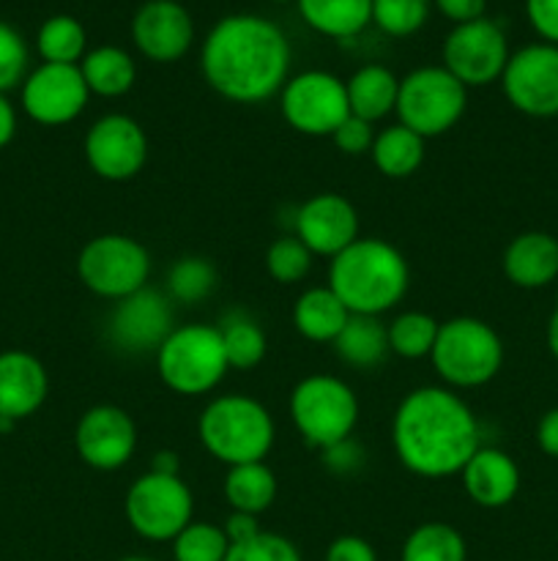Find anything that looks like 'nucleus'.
Returning a JSON list of instances; mask_svg holds the SVG:
<instances>
[{"label":"nucleus","mask_w":558,"mask_h":561,"mask_svg":"<svg viewBox=\"0 0 558 561\" xmlns=\"http://www.w3.org/2000/svg\"><path fill=\"white\" fill-rule=\"evenodd\" d=\"M36 49L44 64L80 66V60L88 53V33L77 16L55 14L38 27Z\"/></svg>","instance_id":"nucleus-30"},{"label":"nucleus","mask_w":558,"mask_h":561,"mask_svg":"<svg viewBox=\"0 0 558 561\" xmlns=\"http://www.w3.org/2000/svg\"><path fill=\"white\" fill-rule=\"evenodd\" d=\"M468 548H465L463 535L454 526L430 520L421 524L405 537L399 561H465Z\"/></svg>","instance_id":"nucleus-31"},{"label":"nucleus","mask_w":558,"mask_h":561,"mask_svg":"<svg viewBox=\"0 0 558 561\" xmlns=\"http://www.w3.org/2000/svg\"><path fill=\"white\" fill-rule=\"evenodd\" d=\"M77 274L91 294L120 301L148 285L151 255L131 236L104 233L82 247L77 257Z\"/></svg>","instance_id":"nucleus-9"},{"label":"nucleus","mask_w":558,"mask_h":561,"mask_svg":"<svg viewBox=\"0 0 558 561\" xmlns=\"http://www.w3.org/2000/svg\"><path fill=\"white\" fill-rule=\"evenodd\" d=\"M197 433L219 463H260L274 447V420L266 405L246 394H222L202 409Z\"/></svg>","instance_id":"nucleus-4"},{"label":"nucleus","mask_w":558,"mask_h":561,"mask_svg":"<svg viewBox=\"0 0 558 561\" xmlns=\"http://www.w3.org/2000/svg\"><path fill=\"white\" fill-rule=\"evenodd\" d=\"M115 561H153V559H146V557H124V559H115Z\"/></svg>","instance_id":"nucleus-51"},{"label":"nucleus","mask_w":558,"mask_h":561,"mask_svg":"<svg viewBox=\"0 0 558 561\" xmlns=\"http://www.w3.org/2000/svg\"><path fill=\"white\" fill-rule=\"evenodd\" d=\"M503 274L523 290H539L558 277V239L545 230H525L503 250Z\"/></svg>","instance_id":"nucleus-22"},{"label":"nucleus","mask_w":558,"mask_h":561,"mask_svg":"<svg viewBox=\"0 0 558 561\" xmlns=\"http://www.w3.org/2000/svg\"><path fill=\"white\" fill-rule=\"evenodd\" d=\"M126 520L148 542H173L195 515V496L178 477L148 474L137 477L126 491Z\"/></svg>","instance_id":"nucleus-10"},{"label":"nucleus","mask_w":558,"mask_h":561,"mask_svg":"<svg viewBox=\"0 0 558 561\" xmlns=\"http://www.w3.org/2000/svg\"><path fill=\"white\" fill-rule=\"evenodd\" d=\"M173 307L162 290L142 288L115 301L109 316V340L126 354H156L159 345L173 332Z\"/></svg>","instance_id":"nucleus-17"},{"label":"nucleus","mask_w":558,"mask_h":561,"mask_svg":"<svg viewBox=\"0 0 558 561\" xmlns=\"http://www.w3.org/2000/svg\"><path fill=\"white\" fill-rule=\"evenodd\" d=\"M435 9L446 16L454 25H465V22H474L485 16L487 0H432Z\"/></svg>","instance_id":"nucleus-44"},{"label":"nucleus","mask_w":558,"mask_h":561,"mask_svg":"<svg viewBox=\"0 0 558 561\" xmlns=\"http://www.w3.org/2000/svg\"><path fill=\"white\" fill-rule=\"evenodd\" d=\"M345 91H348L350 115L375 124L397 107L399 80L386 66L367 64L359 71H353V77L345 82Z\"/></svg>","instance_id":"nucleus-24"},{"label":"nucleus","mask_w":558,"mask_h":561,"mask_svg":"<svg viewBox=\"0 0 558 561\" xmlns=\"http://www.w3.org/2000/svg\"><path fill=\"white\" fill-rule=\"evenodd\" d=\"M332 345L339 359L356 370H372L392 354L386 323L375 316H350Z\"/></svg>","instance_id":"nucleus-27"},{"label":"nucleus","mask_w":558,"mask_h":561,"mask_svg":"<svg viewBox=\"0 0 558 561\" xmlns=\"http://www.w3.org/2000/svg\"><path fill=\"white\" fill-rule=\"evenodd\" d=\"M392 442L399 463L416 477L443 480L463 471L479 444V422L457 392L419 387L397 405Z\"/></svg>","instance_id":"nucleus-2"},{"label":"nucleus","mask_w":558,"mask_h":561,"mask_svg":"<svg viewBox=\"0 0 558 561\" xmlns=\"http://www.w3.org/2000/svg\"><path fill=\"white\" fill-rule=\"evenodd\" d=\"M509 42L501 25L487 16L454 25L443 38V69L465 88H481L501 80L509 64Z\"/></svg>","instance_id":"nucleus-12"},{"label":"nucleus","mask_w":558,"mask_h":561,"mask_svg":"<svg viewBox=\"0 0 558 561\" xmlns=\"http://www.w3.org/2000/svg\"><path fill=\"white\" fill-rule=\"evenodd\" d=\"M151 471H156V474L178 477V474H181V460H178V455L170 453V449H162V453L153 455Z\"/></svg>","instance_id":"nucleus-48"},{"label":"nucleus","mask_w":558,"mask_h":561,"mask_svg":"<svg viewBox=\"0 0 558 561\" xmlns=\"http://www.w3.org/2000/svg\"><path fill=\"white\" fill-rule=\"evenodd\" d=\"M408 285V261L383 239H356L348 250L332 257L328 268V288L350 316L381 318L405 299Z\"/></svg>","instance_id":"nucleus-3"},{"label":"nucleus","mask_w":558,"mask_h":561,"mask_svg":"<svg viewBox=\"0 0 558 561\" xmlns=\"http://www.w3.org/2000/svg\"><path fill=\"white\" fill-rule=\"evenodd\" d=\"M82 80L93 96L118 99L135 88L137 66L135 58L124 47L104 44V47L88 49L85 58L80 60Z\"/></svg>","instance_id":"nucleus-25"},{"label":"nucleus","mask_w":558,"mask_h":561,"mask_svg":"<svg viewBox=\"0 0 558 561\" xmlns=\"http://www.w3.org/2000/svg\"><path fill=\"white\" fill-rule=\"evenodd\" d=\"M224 561H304L301 551L282 535L260 531L252 540L235 542L230 546L228 559Z\"/></svg>","instance_id":"nucleus-39"},{"label":"nucleus","mask_w":558,"mask_h":561,"mask_svg":"<svg viewBox=\"0 0 558 561\" xmlns=\"http://www.w3.org/2000/svg\"><path fill=\"white\" fill-rule=\"evenodd\" d=\"M200 69L208 85L228 102H266L288 82L290 42L266 16L228 14L208 31Z\"/></svg>","instance_id":"nucleus-1"},{"label":"nucleus","mask_w":558,"mask_h":561,"mask_svg":"<svg viewBox=\"0 0 558 561\" xmlns=\"http://www.w3.org/2000/svg\"><path fill=\"white\" fill-rule=\"evenodd\" d=\"M224 535H228L230 546L235 542H246L252 540L255 535H260V524H257V515H246V513H230V518L224 520Z\"/></svg>","instance_id":"nucleus-45"},{"label":"nucleus","mask_w":558,"mask_h":561,"mask_svg":"<svg viewBox=\"0 0 558 561\" xmlns=\"http://www.w3.org/2000/svg\"><path fill=\"white\" fill-rule=\"evenodd\" d=\"M388 351L403 359H425L432 354L441 323L427 312H403L388 323Z\"/></svg>","instance_id":"nucleus-33"},{"label":"nucleus","mask_w":558,"mask_h":561,"mask_svg":"<svg viewBox=\"0 0 558 561\" xmlns=\"http://www.w3.org/2000/svg\"><path fill=\"white\" fill-rule=\"evenodd\" d=\"M545 340H547V351H550L553 359L558 362V305H556V310L550 312V318H547Z\"/></svg>","instance_id":"nucleus-49"},{"label":"nucleus","mask_w":558,"mask_h":561,"mask_svg":"<svg viewBox=\"0 0 558 561\" xmlns=\"http://www.w3.org/2000/svg\"><path fill=\"white\" fill-rule=\"evenodd\" d=\"M219 334H222L224 354H228L230 370H255L263 359H266V334L244 312H230L222 323H219Z\"/></svg>","instance_id":"nucleus-32"},{"label":"nucleus","mask_w":558,"mask_h":561,"mask_svg":"<svg viewBox=\"0 0 558 561\" xmlns=\"http://www.w3.org/2000/svg\"><path fill=\"white\" fill-rule=\"evenodd\" d=\"M432 367L452 389H476L501 373L503 340L479 318H452L438 329Z\"/></svg>","instance_id":"nucleus-6"},{"label":"nucleus","mask_w":558,"mask_h":561,"mask_svg":"<svg viewBox=\"0 0 558 561\" xmlns=\"http://www.w3.org/2000/svg\"><path fill=\"white\" fill-rule=\"evenodd\" d=\"M536 444L547 458L558 460V405L542 414L539 425H536Z\"/></svg>","instance_id":"nucleus-46"},{"label":"nucleus","mask_w":558,"mask_h":561,"mask_svg":"<svg viewBox=\"0 0 558 561\" xmlns=\"http://www.w3.org/2000/svg\"><path fill=\"white\" fill-rule=\"evenodd\" d=\"M219 274L208 257L186 255L175 261L167 272V290L170 299L181 301V305H197V301L208 299L217 290Z\"/></svg>","instance_id":"nucleus-34"},{"label":"nucleus","mask_w":558,"mask_h":561,"mask_svg":"<svg viewBox=\"0 0 558 561\" xmlns=\"http://www.w3.org/2000/svg\"><path fill=\"white\" fill-rule=\"evenodd\" d=\"M77 455L96 471H115L131 460L137 449V425L120 405H93L74 427Z\"/></svg>","instance_id":"nucleus-16"},{"label":"nucleus","mask_w":558,"mask_h":561,"mask_svg":"<svg viewBox=\"0 0 558 561\" xmlns=\"http://www.w3.org/2000/svg\"><path fill=\"white\" fill-rule=\"evenodd\" d=\"M14 425H16V422H11V420H5V416H0V433H9Z\"/></svg>","instance_id":"nucleus-50"},{"label":"nucleus","mask_w":558,"mask_h":561,"mask_svg":"<svg viewBox=\"0 0 558 561\" xmlns=\"http://www.w3.org/2000/svg\"><path fill=\"white\" fill-rule=\"evenodd\" d=\"M20 99L31 121L42 126H63L88 107L91 91L82 80L80 66L42 64L25 77Z\"/></svg>","instance_id":"nucleus-15"},{"label":"nucleus","mask_w":558,"mask_h":561,"mask_svg":"<svg viewBox=\"0 0 558 561\" xmlns=\"http://www.w3.org/2000/svg\"><path fill=\"white\" fill-rule=\"evenodd\" d=\"M312 257L315 255L295 236H282V239H277L268 247L266 268L271 274V279H277L282 285H293L301 283L310 274Z\"/></svg>","instance_id":"nucleus-37"},{"label":"nucleus","mask_w":558,"mask_h":561,"mask_svg":"<svg viewBox=\"0 0 558 561\" xmlns=\"http://www.w3.org/2000/svg\"><path fill=\"white\" fill-rule=\"evenodd\" d=\"M507 102L528 118L558 115V47L556 44H525L509 55L501 75Z\"/></svg>","instance_id":"nucleus-13"},{"label":"nucleus","mask_w":558,"mask_h":561,"mask_svg":"<svg viewBox=\"0 0 558 561\" xmlns=\"http://www.w3.org/2000/svg\"><path fill=\"white\" fill-rule=\"evenodd\" d=\"M290 420L310 447L328 449L353 436L359 400L334 376H306L290 392Z\"/></svg>","instance_id":"nucleus-7"},{"label":"nucleus","mask_w":558,"mask_h":561,"mask_svg":"<svg viewBox=\"0 0 558 561\" xmlns=\"http://www.w3.org/2000/svg\"><path fill=\"white\" fill-rule=\"evenodd\" d=\"M131 42L153 64H173L191 49L195 20L178 0H146L131 20Z\"/></svg>","instance_id":"nucleus-19"},{"label":"nucleus","mask_w":558,"mask_h":561,"mask_svg":"<svg viewBox=\"0 0 558 561\" xmlns=\"http://www.w3.org/2000/svg\"><path fill=\"white\" fill-rule=\"evenodd\" d=\"M16 135V110L5 93H0V148L9 146Z\"/></svg>","instance_id":"nucleus-47"},{"label":"nucleus","mask_w":558,"mask_h":561,"mask_svg":"<svg viewBox=\"0 0 558 561\" xmlns=\"http://www.w3.org/2000/svg\"><path fill=\"white\" fill-rule=\"evenodd\" d=\"M525 16L542 42L558 47V0H525Z\"/></svg>","instance_id":"nucleus-42"},{"label":"nucleus","mask_w":558,"mask_h":561,"mask_svg":"<svg viewBox=\"0 0 558 561\" xmlns=\"http://www.w3.org/2000/svg\"><path fill=\"white\" fill-rule=\"evenodd\" d=\"M27 77V44L9 22H0V93L22 85Z\"/></svg>","instance_id":"nucleus-38"},{"label":"nucleus","mask_w":558,"mask_h":561,"mask_svg":"<svg viewBox=\"0 0 558 561\" xmlns=\"http://www.w3.org/2000/svg\"><path fill=\"white\" fill-rule=\"evenodd\" d=\"M348 307L332 288H310L295 299L293 327L310 343H334L348 323Z\"/></svg>","instance_id":"nucleus-23"},{"label":"nucleus","mask_w":558,"mask_h":561,"mask_svg":"<svg viewBox=\"0 0 558 561\" xmlns=\"http://www.w3.org/2000/svg\"><path fill=\"white\" fill-rule=\"evenodd\" d=\"M468 107V88L449 75L443 66H421L399 80L397 113L399 124L419 137H441L457 126Z\"/></svg>","instance_id":"nucleus-8"},{"label":"nucleus","mask_w":558,"mask_h":561,"mask_svg":"<svg viewBox=\"0 0 558 561\" xmlns=\"http://www.w3.org/2000/svg\"><path fill=\"white\" fill-rule=\"evenodd\" d=\"M312 31L328 38H353L372 22V0H295Z\"/></svg>","instance_id":"nucleus-26"},{"label":"nucleus","mask_w":558,"mask_h":561,"mask_svg":"<svg viewBox=\"0 0 558 561\" xmlns=\"http://www.w3.org/2000/svg\"><path fill=\"white\" fill-rule=\"evenodd\" d=\"M153 356L162 383L181 398H200L213 392L230 370L222 334L211 323L175 327Z\"/></svg>","instance_id":"nucleus-5"},{"label":"nucleus","mask_w":558,"mask_h":561,"mask_svg":"<svg viewBox=\"0 0 558 561\" xmlns=\"http://www.w3.org/2000/svg\"><path fill=\"white\" fill-rule=\"evenodd\" d=\"M85 162L98 179L129 181L146 168L148 137L135 118L124 113H109L98 118L85 135Z\"/></svg>","instance_id":"nucleus-14"},{"label":"nucleus","mask_w":558,"mask_h":561,"mask_svg":"<svg viewBox=\"0 0 558 561\" xmlns=\"http://www.w3.org/2000/svg\"><path fill=\"white\" fill-rule=\"evenodd\" d=\"M321 455H323V463H326V469L332 471V474H339V477L356 474V471L364 466V458H367L364 449H361L353 438H345V442L323 449Z\"/></svg>","instance_id":"nucleus-41"},{"label":"nucleus","mask_w":558,"mask_h":561,"mask_svg":"<svg viewBox=\"0 0 558 561\" xmlns=\"http://www.w3.org/2000/svg\"><path fill=\"white\" fill-rule=\"evenodd\" d=\"M430 5L432 0H372V22L386 36H414L425 27Z\"/></svg>","instance_id":"nucleus-36"},{"label":"nucleus","mask_w":558,"mask_h":561,"mask_svg":"<svg viewBox=\"0 0 558 561\" xmlns=\"http://www.w3.org/2000/svg\"><path fill=\"white\" fill-rule=\"evenodd\" d=\"M326 561H377V553L364 537L342 535L328 546Z\"/></svg>","instance_id":"nucleus-43"},{"label":"nucleus","mask_w":558,"mask_h":561,"mask_svg":"<svg viewBox=\"0 0 558 561\" xmlns=\"http://www.w3.org/2000/svg\"><path fill=\"white\" fill-rule=\"evenodd\" d=\"M279 110L290 129L310 137H332L350 115L345 82L332 71L310 69L288 77L279 91Z\"/></svg>","instance_id":"nucleus-11"},{"label":"nucleus","mask_w":558,"mask_h":561,"mask_svg":"<svg viewBox=\"0 0 558 561\" xmlns=\"http://www.w3.org/2000/svg\"><path fill=\"white\" fill-rule=\"evenodd\" d=\"M463 488L476 507L501 510L520 491V469L512 455L496 447H479L460 471Z\"/></svg>","instance_id":"nucleus-21"},{"label":"nucleus","mask_w":558,"mask_h":561,"mask_svg":"<svg viewBox=\"0 0 558 561\" xmlns=\"http://www.w3.org/2000/svg\"><path fill=\"white\" fill-rule=\"evenodd\" d=\"M49 378L42 362L27 351L0 354V416L11 422L27 420L44 405Z\"/></svg>","instance_id":"nucleus-20"},{"label":"nucleus","mask_w":558,"mask_h":561,"mask_svg":"<svg viewBox=\"0 0 558 561\" xmlns=\"http://www.w3.org/2000/svg\"><path fill=\"white\" fill-rule=\"evenodd\" d=\"M370 157L377 173H383L386 179H408L425 162V137H419L397 121V124L377 131Z\"/></svg>","instance_id":"nucleus-28"},{"label":"nucleus","mask_w":558,"mask_h":561,"mask_svg":"<svg viewBox=\"0 0 558 561\" xmlns=\"http://www.w3.org/2000/svg\"><path fill=\"white\" fill-rule=\"evenodd\" d=\"M332 140H334V146H337L342 153H348V157H361V153L372 151V142H375V129H372L370 121L348 115V118L337 126V131L332 135Z\"/></svg>","instance_id":"nucleus-40"},{"label":"nucleus","mask_w":558,"mask_h":561,"mask_svg":"<svg viewBox=\"0 0 558 561\" xmlns=\"http://www.w3.org/2000/svg\"><path fill=\"white\" fill-rule=\"evenodd\" d=\"M277 477L266 463H241L230 466L224 477V502L233 513L260 515L277 499Z\"/></svg>","instance_id":"nucleus-29"},{"label":"nucleus","mask_w":558,"mask_h":561,"mask_svg":"<svg viewBox=\"0 0 558 561\" xmlns=\"http://www.w3.org/2000/svg\"><path fill=\"white\" fill-rule=\"evenodd\" d=\"M228 551L230 540L224 529L206 520H191L173 540L175 561H224Z\"/></svg>","instance_id":"nucleus-35"},{"label":"nucleus","mask_w":558,"mask_h":561,"mask_svg":"<svg viewBox=\"0 0 558 561\" xmlns=\"http://www.w3.org/2000/svg\"><path fill=\"white\" fill-rule=\"evenodd\" d=\"M274 3H288V0H274Z\"/></svg>","instance_id":"nucleus-52"},{"label":"nucleus","mask_w":558,"mask_h":561,"mask_svg":"<svg viewBox=\"0 0 558 561\" xmlns=\"http://www.w3.org/2000/svg\"><path fill=\"white\" fill-rule=\"evenodd\" d=\"M295 239L312 255L337 257L359 239V214L353 203L345 201L337 192H321L304 201L293 219Z\"/></svg>","instance_id":"nucleus-18"}]
</instances>
